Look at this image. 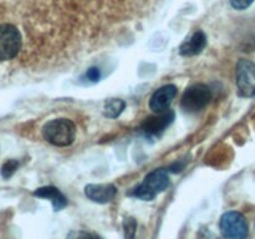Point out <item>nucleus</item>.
<instances>
[{
    "mask_svg": "<svg viewBox=\"0 0 255 239\" xmlns=\"http://www.w3.org/2000/svg\"><path fill=\"white\" fill-rule=\"evenodd\" d=\"M35 197H39V198L44 199H50L52 203V207H54L55 212H59L61 209H64L65 207L67 206V199L56 187L54 186H45L40 187V188L35 189L34 191Z\"/></svg>",
    "mask_w": 255,
    "mask_h": 239,
    "instance_id": "9b49d317",
    "label": "nucleus"
},
{
    "mask_svg": "<svg viewBox=\"0 0 255 239\" xmlns=\"http://www.w3.org/2000/svg\"><path fill=\"white\" fill-rule=\"evenodd\" d=\"M174 117H176V114L172 110L162 112V114H156L154 116L144 119V121L141 124V128L148 137L161 136L166 131L167 127L173 123Z\"/></svg>",
    "mask_w": 255,
    "mask_h": 239,
    "instance_id": "0eeeda50",
    "label": "nucleus"
},
{
    "mask_svg": "<svg viewBox=\"0 0 255 239\" xmlns=\"http://www.w3.org/2000/svg\"><path fill=\"white\" fill-rule=\"evenodd\" d=\"M42 136L54 146L67 147L74 143L76 126L69 119H54L44 124Z\"/></svg>",
    "mask_w": 255,
    "mask_h": 239,
    "instance_id": "f03ea898",
    "label": "nucleus"
},
{
    "mask_svg": "<svg viewBox=\"0 0 255 239\" xmlns=\"http://www.w3.org/2000/svg\"><path fill=\"white\" fill-rule=\"evenodd\" d=\"M117 193V189L115 184L112 183H102V184H87L85 187V196L90 201L99 204H106L115 198Z\"/></svg>",
    "mask_w": 255,
    "mask_h": 239,
    "instance_id": "1a4fd4ad",
    "label": "nucleus"
},
{
    "mask_svg": "<svg viewBox=\"0 0 255 239\" xmlns=\"http://www.w3.org/2000/svg\"><path fill=\"white\" fill-rule=\"evenodd\" d=\"M66 239H96L92 234L85 231H71L66 236Z\"/></svg>",
    "mask_w": 255,
    "mask_h": 239,
    "instance_id": "dca6fc26",
    "label": "nucleus"
},
{
    "mask_svg": "<svg viewBox=\"0 0 255 239\" xmlns=\"http://www.w3.org/2000/svg\"><path fill=\"white\" fill-rule=\"evenodd\" d=\"M207 46V36L202 30H197L191 37L179 46V55L182 56H196L199 55Z\"/></svg>",
    "mask_w": 255,
    "mask_h": 239,
    "instance_id": "9d476101",
    "label": "nucleus"
},
{
    "mask_svg": "<svg viewBox=\"0 0 255 239\" xmlns=\"http://www.w3.org/2000/svg\"><path fill=\"white\" fill-rule=\"evenodd\" d=\"M212 100V90L204 84H196L184 91L181 100L182 109L189 114L202 111Z\"/></svg>",
    "mask_w": 255,
    "mask_h": 239,
    "instance_id": "7ed1b4c3",
    "label": "nucleus"
},
{
    "mask_svg": "<svg viewBox=\"0 0 255 239\" xmlns=\"http://www.w3.org/2000/svg\"><path fill=\"white\" fill-rule=\"evenodd\" d=\"M169 186V176L168 169L157 168L149 172L144 177L143 182L141 184L132 189L129 196L134 198L142 199V201H153L159 193L166 191L167 187Z\"/></svg>",
    "mask_w": 255,
    "mask_h": 239,
    "instance_id": "f257e3e1",
    "label": "nucleus"
},
{
    "mask_svg": "<svg viewBox=\"0 0 255 239\" xmlns=\"http://www.w3.org/2000/svg\"><path fill=\"white\" fill-rule=\"evenodd\" d=\"M219 228L224 239H247L248 223L242 213L236 211L227 212L222 216Z\"/></svg>",
    "mask_w": 255,
    "mask_h": 239,
    "instance_id": "39448f33",
    "label": "nucleus"
},
{
    "mask_svg": "<svg viewBox=\"0 0 255 239\" xmlns=\"http://www.w3.org/2000/svg\"><path fill=\"white\" fill-rule=\"evenodd\" d=\"M254 2V0H231V5L236 10H246Z\"/></svg>",
    "mask_w": 255,
    "mask_h": 239,
    "instance_id": "f3484780",
    "label": "nucleus"
},
{
    "mask_svg": "<svg viewBox=\"0 0 255 239\" xmlns=\"http://www.w3.org/2000/svg\"><path fill=\"white\" fill-rule=\"evenodd\" d=\"M96 239H100V238H96Z\"/></svg>",
    "mask_w": 255,
    "mask_h": 239,
    "instance_id": "6ab92c4d",
    "label": "nucleus"
},
{
    "mask_svg": "<svg viewBox=\"0 0 255 239\" xmlns=\"http://www.w3.org/2000/svg\"><path fill=\"white\" fill-rule=\"evenodd\" d=\"M186 167V162H176V163L171 164L168 167V172H172V173H178V172L183 171V168Z\"/></svg>",
    "mask_w": 255,
    "mask_h": 239,
    "instance_id": "a211bd4d",
    "label": "nucleus"
},
{
    "mask_svg": "<svg viewBox=\"0 0 255 239\" xmlns=\"http://www.w3.org/2000/svg\"><path fill=\"white\" fill-rule=\"evenodd\" d=\"M126 109V102L121 99L106 100L104 106V115L109 119H117Z\"/></svg>",
    "mask_w": 255,
    "mask_h": 239,
    "instance_id": "f8f14e48",
    "label": "nucleus"
},
{
    "mask_svg": "<svg viewBox=\"0 0 255 239\" xmlns=\"http://www.w3.org/2000/svg\"><path fill=\"white\" fill-rule=\"evenodd\" d=\"M176 96L177 87L174 85H164L153 92L149 99V109L154 114H162V112L168 111Z\"/></svg>",
    "mask_w": 255,
    "mask_h": 239,
    "instance_id": "6e6552de",
    "label": "nucleus"
},
{
    "mask_svg": "<svg viewBox=\"0 0 255 239\" xmlns=\"http://www.w3.org/2000/svg\"><path fill=\"white\" fill-rule=\"evenodd\" d=\"M21 34L11 24H0V61L11 60L21 49Z\"/></svg>",
    "mask_w": 255,
    "mask_h": 239,
    "instance_id": "20e7f679",
    "label": "nucleus"
},
{
    "mask_svg": "<svg viewBox=\"0 0 255 239\" xmlns=\"http://www.w3.org/2000/svg\"><path fill=\"white\" fill-rule=\"evenodd\" d=\"M137 229V222L136 219L132 217H127L124 221V233L125 239H133L134 234H136Z\"/></svg>",
    "mask_w": 255,
    "mask_h": 239,
    "instance_id": "ddd939ff",
    "label": "nucleus"
},
{
    "mask_svg": "<svg viewBox=\"0 0 255 239\" xmlns=\"http://www.w3.org/2000/svg\"><path fill=\"white\" fill-rule=\"evenodd\" d=\"M236 84L242 97L255 96V62L247 59L237 62Z\"/></svg>",
    "mask_w": 255,
    "mask_h": 239,
    "instance_id": "423d86ee",
    "label": "nucleus"
},
{
    "mask_svg": "<svg viewBox=\"0 0 255 239\" xmlns=\"http://www.w3.org/2000/svg\"><path fill=\"white\" fill-rule=\"evenodd\" d=\"M85 79L90 82L100 81V79H101V71H100L99 67H90V69H87L86 74H85Z\"/></svg>",
    "mask_w": 255,
    "mask_h": 239,
    "instance_id": "2eb2a0df",
    "label": "nucleus"
},
{
    "mask_svg": "<svg viewBox=\"0 0 255 239\" xmlns=\"http://www.w3.org/2000/svg\"><path fill=\"white\" fill-rule=\"evenodd\" d=\"M19 167V162L15 161V159H9L7 162H5L1 167V176L4 178H10L12 174L15 173V171Z\"/></svg>",
    "mask_w": 255,
    "mask_h": 239,
    "instance_id": "4468645a",
    "label": "nucleus"
}]
</instances>
